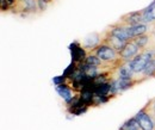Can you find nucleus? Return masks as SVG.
<instances>
[{
    "label": "nucleus",
    "instance_id": "nucleus-1",
    "mask_svg": "<svg viewBox=\"0 0 155 130\" xmlns=\"http://www.w3.org/2000/svg\"><path fill=\"white\" fill-rule=\"evenodd\" d=\"M88 53L97 55L106 65H112L115 67H118L122 65V62L119 61V53L105 42H101L97 48H94L93 50H91Z\"/></svg>",
    "mask_w": 155,
    "mask_h": 130
},
{
    "label": "nucleus",
    "instance_id": "nucleus-2",
    "mask_svg": "<svg viewBox=\"0 0 155 130\" xmlns=\"http://www.w3.org/2000/svg\"><path fill=\"white\" fill-rule=\"evenodd\" d=\"M155 58V49H144L142 50L135 58H133L130 62H128L129 67L131 68V71L134 72V74H140L146 66Z\"/></svg>",
    "mask_w": 155,
    "mask_h": 130
},
{
    "label": "nucleus",
    "instance_id": "nucleus-3",
    "mask_svg": "<svg viewBox=\"0 0 155 130\" xmlns=\"http://www.w3.org/2000/svg\"><path fill=\"white\" fill-rule=\"evenodd\" d=\"M13 13L26 16L30 13H35L38 10V1L37 0H16L15 6L11 10Z\"/></svg>",
    "mask_w": 155,
    "mask_h": 130
},
{
    "label": "nucleus",
    "instance_id": "nucleus-4",
    "mask_svg": "<svg viewBox=\"0 0 155 130\" xmlns=\"http://www.w3.org/2000/svg\"><path fill=\"white\" fill-rule=\"evenodd\" d=\"M134 117L138 122L140 128L142 130H155V119L147 110L146 106H143Z\"/></svg>",
    "mask_w": 155,
    "mask_h": 130
},
{
    "label": "nucleus",
    "instance_id": "nucleus-5",
    "mask_svg": "<svg viewBox=\"0 0 155 130\" xmlns=\"http://www.w3.org/2000/svg\"><path fill=\"white\" fill-rule=\"evenodd\" d=\"M141 52H142V50L138 48V45L131 39V41H129V42L125 44V47L119 52V61H120L122 63H128V62H130L133 58H135L136 56L138 55Z\"/></svg>",
    "mask_w": 155,
    "mask_h": 130
},
{
    "label": "nucleus",
    "instance_id": "nucleus-6",
    "mask_svg": "<svg viewBox=\"0 0 155 130\" xmlns=\"http://www.w3.org/2000/svg\"><path fill=\"white\" fill-rule=\"evenodd\" d=\"M118 24H122L124 26H133V25H138L143 23V17H142V10L141 11H135L128 15H124L123 17L117 22Z\"/></svg>",
    "mask_w": 155,
    "mask_h": 130
},
{
    "label": "nucleus",
    "instance_id": "nucleus-7",
    "mask_svg": "<svg viewBox=\"0 0 155 130\" xmlns=\"http://www.w3.org/2000/svg\"><path fill=\"white\" fill-rule=\"evenodd\" d=\"M103 39H104V32L103 34H97V32L91 34L84 39L82 48L85 49L86 53H88V52L93 50L94 48H97L98 45L103 42Z\"/></svg>",
    "mask_w": 155,
    "mask_h": 130
},
{
    "label": "nucleus",
    "instance_id": "nucleus-8",
    "mask_svg": "<svg viewBox=\"0 0 155 130\" xmlns=\"http://www.w3.org/2000/svg\"><path fill=\"white\" fill-rule=\"evenodd\" d=\"M103 42H105V43H107L109 45H111V47H112L115 50H117L118 53H119V52L125 47V44L128 43V42H124V41L115 37V36H111V35L106 34L105 31H104V39H103Z\"/></svg>",
    "mask_w": 155,
    "mask_h": 130
},
{
    "label": "nucleus",
    "instance_id": "nucleus-9",
    "mask_svg": "<svg viewBox=\"0 0 155 130\" xmlns=\"http://www.w3.org/2000/svg\"><path fill=\"white\" fill-rule=\"evenodd\" d=\"M142 17L144 24H154L155 23V0L146 8L142 10Z\"/></svg>",
    "mask_w": 155,
    "mask_h": 130
},
{
    "label": "nucleus",
    "instance_id": "nucleus-10",
    "mask_svg": "<svg viewBox=\"0 0 155 130\" xmlns=\"http://www.w3.org/2000/svg\"><path fill=\"white\" fill-rule=\"evenodd\" d=\"M133 41L138 45V48L141 50L148 49V47L150 44V32L144 34V35H141V36H137V37L133 38Z\"/></svg>",
    "mask_w": 155,
    "mask_h": 130
},
{
    "label": "nucleus",
    "instance_id": "nucleus-11",
    "mask_svg": "<svg viewBox=\"0 0 155 130\" xmlns=\"http://www.w3.org/2000/svg\"><path fill=\"white\" fill-rule=\"evenodd\" d=\"M119 129L120 130H142L141 128H140V124H138V122L136 121L135 117L128 119V121H127Z\"/></svg>",
    "mask_w": 155,
    "mask_h": 130
},
{
    "label": "nucleus",
    "instance_id": "nucleus-12",
    "mask_svg": "<svg viewBox=\"0 0 155 130\" xmlns=\"http://www.w3.org/2000/svg\"><path fill=\"white\" fill-rule=\"evenodd\" d=\"M56 90H58V92L60 93V95H61L66 102H69V100L73 99V92L71 91L69 87H66V86L61 87V86H58Z\"/></svg>",
    "mask_w": 155,
    "mask_h": 130
},
{
    "label": "nucleus",
    "instance_id": "nucleus-13",
    "mask_svg": "<svg viewBox=\"0 0 155 130\" xmlns=\"http://www.w3.org/2000/svg\"><path fill=\"white\" fill-rule=\"evenodd\" d=\"M144 106L147 108V110L149 111V113L153 116V118L155 119V98L150 99V100H149Z\"/></svg>",
    "mask_w": 155,
    "mask_h": 130
},
{
    "label": "nucleus",
    "instance_id": "nucleus-14",
    "mask_svg": "<svg viewBox=\"0 0 155 130\" xmlns=\"http://www.w3.org/2000/svg\"><path fill=\"white\" fill-rule=\"evenodd\" d=\"M119 130H120V129H119Z\"/></svg>",
    "mask_w": 155,
    "mask_h": 130
},
{
    "label": "nucleus",
    "instance_id": "nucleus-15",
    "mask_svg": "<svg viewBox=\"0 0 155 130\" xmlns=\"http://www.w3.org/2000/svg\"><path fill=\"white\" fill-rule=\"evenodd\" d=\"M154 78H155V76H154Z\"/></svg>",
    "mask_w": 155,
    "mask_h": 130
}]
</instances>
